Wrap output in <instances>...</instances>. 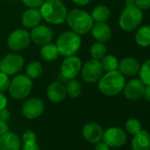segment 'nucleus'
I'll list each match as a JSON object with an SVG mask.
<instances>
[{
    "label": "nucleus",
    "mask_w": 150,
    "mask_h": 150,
    "mask_svg": "<svg viewBox=\"0 0 150 150\" xmlns=\"http://www.w3.org/2000/svg\"><path fill=\"white\" fill-rule=\"evenodd\" d=\"M21 150H40L37 141H24L21 142Z\"/></svg>",
    "instance_id": "2f4dec72"
},
{
    "label": "nucleus",
    "mask_w": 150,
    "mask_h": 150,
    "mask_svg": "<svg viewBox=\"0 0 150 150\" xmlns=\"http://www.w3.org/2000/svg\"><path fill=\"white\" fill-rule=\"evenodd\" d=\"M54 36L53 30L46 25H38L31 29L30 38L31 41L37 45H44L51 42Z\"/></svg>",
    "instance_id": "ddd939ff"
},
{
    "label": "nucleus",
    "mask_w": 150,
    "mask_h": 150,
    "mask_svg": "<svg viewBox=\"0 0 150 150\" xmlns=\"http://www.w3.org/2000/svg\"><path fill=\"white\" fill-rule=\"evenodd\" d=\"M67 81H68L66 82V85H65L66 94L71 98L79 97L82 93L81 84L75 79H71Z\"/></svg>",
    "instance_id": "393cba45"
},
{
    "label": "nucleus",
    "mask_w": 150,
    "mask_h": 150,
    "mask_svg": "<svg viewBox=\"0 0 150 150\" xmlns=\"http://www.w3.org/2000/svg\"><path fill=\"white\" fill-rule=\"evenodd\" d=\"M138 73L139 80L145 85H150V59L145 61L140 65Z\"/></svg>",
    "instance_id": "c85d7f7f"
},
{
    "label": "nucleus",
    "mask_w": 150,
    "mask_h": 150,
    "mask_svg": "<svg viewBox=\"0 0 150 150\" xmlns=\"http://www.w3.org/2000/svg\"><path fill=\"white\" fill-rule=\"evenodd\" d=\"M10 85V79L7 74L4 73L3 71H0V91L5 92L8 90Z\"/></svg>",
    "instance_id": "7c9ffc66"
},
{
    "label": "nucleus",
    "mask_w": 150,
    "mask_h": 150,
    "mask_svg": "<svg viewBox=\"0 0 150 150\" xmlns=\"http://www.w3.org/2000/svg\"><path fill=\"white\" fill-rule=\"evenodd\" d=\"M71 1L76 4L77 6H85L89 4V2L91 1V0H71Z\"/></svg>",
    "instance_id": "ea45409f"
},
{
    "label": "nucleus",
    "mask_w": 150,
    "mask_h": 150,
    "mask_svg": "<svg viewBox=\"0 0 150 150\" xmlns=\"http://www.w3.org/2000/svg\"><path fill=\"white\" fill-rule=\"evenodd\" d=\"M33 88V81L25 74H17L10 81L8 88L9 95L15 100L27 98Z\"/></svg>",
    "instance_id": "39448f33"
},
{
    "label": "nucleus",
    "mask_w": 150,
    "mask_h": 150,
    "mask_svg": "<svg viewBox=\"0 0 150 150\" xmlns=\"http://www.w3.org/2000/svg\"><path fill=\"white\" fill-rule=\"evenodd\" d=\"M135 41L141 47L150 46V26L145 25L140 27L135 35Z\"/></svg>",
    "instance_id": "5701e85b"
},
{
    "label": "nucleus",
    "mask_w": 150,
    "mask_h": 150,
    "mask_svg": "<svg viewBox=\"0 0 150 150\" xmlns=\"http://www.w3.org/2000/svg\"><path fill=\"white\" fill-rule=\"evenodd\" d=\"M0 71H1V68H0Z\"/></svg>",
    "instance_id": "37998d69"
},
{
    "label": "nucleus",
    "mask_w": 150,
    "mask_h": 150,
    "mask_svg": "<svg viewBox=\"0 0 150 150\" xmlns=\"http://www.w3.org/2000/svg\"><path fill=\"white\" fill-rule=\"evenodd\" d=\"M43 72V66L38 61H32L30 62L26 68V75L30 79H38L42 76Z\"/></svg>",
    "instance_id": "a878e982"
},
{
    "label": "nucleus",
    "mask_w": 150,
    "mask_h": 150,
    "mask_svg": "<svg viewBox=\"0 0 150 150\" xmlns=\"http://www.w3.org/2000/svg\"><path fill=\"white\" fill-rule=\"evenodd\" d=\"M103 68L101 61L96 59L88 60L84 65H82L81 73L83 81L87 83L97 82L103 75Z\"/></svg>",
    "instance_id": "0eeeda50"
},
{
    "label": "nucleus",
    "mask_w": 150,
    "mask_h": 150,
    "mask_svg": "<svg viewBox=\"0 0 150 150\" xmlns=\"http://www.w3.org/2000/svg\"><path fill=\"white\" fill-rule=\"evenodd\" d=\"M102 140L110 147H121L125 144L127 136L122 128L113 126L103 131Z\"/></svg>",
    "instance_id": "9b49d317"
},
{
    "label": "nucleus",
    "mask_w": 150,
    "mask_h": 150,
    "mask_svg": "<svg viewBox=\"0 0 150 150\" xmlns=\"http://www.w3.org/2000/svg\"><path fill=\"white\" fill-rule=\"evenodd\" d=\"M132 150H150V134L145 130H140L133 135L132 139Z\"/></svg>",
    "instance_id": "412c9836"
},
{
    "label": "nucleus",
    "mask_w": 150,
    "mask_h": 150,
    "mask_svg": "<svg viewBox=\"0 0 150 150\" xmlns=\"http://www.w3.org/2000/svg\"><path fill=\"white\" fill-rule=\"evenodd\" d=\"M103 127L95 122H89L82 127V136L86 141L90 144H96L103 139Z\"/></svg>",
    "instance_id": "2eb2a0df"
},
{
    "label": "nucleus",
    "mask_w": 150,
    "mask_h": 150,
    "mask_svg": "<svg viewBox=\"0 0 150 150\" xmlns=\"http://www.w3.org/2000/svg\"><path fill=\"white\" fill-rule=\"evenodd\" d=\"M10 117H11V113L6 107L2 110H0V120L7 122L9 120Z\"/></svg>",
    "instance_id": "c9c22d12"
},
{
    "label": "nucleus",
    "mask_w": 150,
    "mask_h": 150,
    "mask_svg": "<svg viewBox=\"0 0 150 150\" xmlns=\"http://www.w3.org/2000/svg\"><path fill=\"white\" fill-rule=\"evenodd\" d=\"M81 67H82V63L81 58L77 56L73 55V56L66 57L63 60L60 67V71L62 76L66 80L75 79L78 76V74L81 72Z\"/></svg>",
    "instance_id": "1a4fd4ad"
},
{
    "label": "nucleus",
    "mask_w": 150,
    "mask_h": 150,
    "mask_svg": "<svg viewBox=\"0 0 150 150\" xmlns=\"http://www.w3.org/2000/svg\"><path fill=\"white\" fill-rule=\"evenodd\" d=\"M135 6L134 0H125V6Z\"/></svg>",
    "instance_id": "79ce46f5"
},
{
    "label": "nucleus",
    "mask_w": 150,
    "mask_h": 150,
    "mask_svg": "<svg viewBox=\"0 0 150 150\" xmlns=\"http://www.w3.org/2000/svg\"><path fill=\"white\" fill-rule=\"evenodd\" d=\"M81 43L82 40L79 34L68 30L59 35L56 45L59 55L66 57L76 54L81 49Z\"/></svg>",
    "instance_id": "20e7f679"
},
{
    "label": "nucleus",
    "mask_w": 150,
    "mask_h": 150,
    "mask_svg": "<svg viewBox=\"0 0 150 150\" xmlns=\"http://www.w3.org/2000/svg\"><path fill=\"white\" fill-rule=\"evenodd\" d=\"M143 96L146 98V100H147L148 102H150V85H146L145 86Z\"/></svg>",
    "instance_id": "a19ab883"
},
{
    "label": "nucleus",
    "mask_w": 150,
    "mask_h": 150,
    "mask_svg": "<svg viewBox=\"0 0 150 150\" xmlns=\"http://www.w3.org/2000/svg\"><path fill=\"white\" fill-rule=\"evenodd\" d=\"M139 62L134 57H125L118 63V71L124 76H133L139 72Z\"/></svg>",
    "instance_id": "aec40b11"
},
{
    "label": "nucleus",
    "mask_w": 150,
    "mask_h": 150,
    "mask_svg": "<svg viewBox=\"0 0 150 150\" xmlns=\"http://www.w3.org/2000/svg\"><path fill=\"white\" fill-rule=\"evenodd\" d=\"M24 66V59L23 57L16 53H9L6 55L2 60L0 61V68L1 71L10 75L18 74Z\"/></svg>",
    "instance_id": "6e6552de"
},
{
    "label": "nucleus",
    "mask_w": 150,
    "mask_h": 150,
    "mask_svg": "<svg viewBox=\"0 0 150 150\" xmlns=\"http://www.w3.org/2000/svg\"><path fill=\"white\" fill-rule=\"evenodd\" d=\"M125 84V76L118 70H115L103 75L98 81V88L103 95L114 96L123 91Z\"/></svg>",
    "instance_id": "f03ea898"
},
{
    "label": "nucleus",
    "mask_w": 150,
    "mask_h": 150,
    "mask_svg": "<svg viewBox=\"0 0 150 150\" xmlns=\"http://www.w3.org/2000/svg\"><path fill=\"white\" fill-rule=\"evenodd\" d=\"M9 131V126L7 122L0 120V136L4 135L5 133H6Z\"/></svg>",
    "instance_id": "e433bc0d"
},
{
    "label": "nucleus",
    "mask_w": 150,
    "mask_h": 150,
    "mask_svg": "<svg viewBox=\"0 0 150 150\" xmlns=\"http://www.w3.org/2000/svg\"><path fill=\"white\" fill-rule=\"evenodd\" d=\"M21 139L13 132L8 131L0 136V150H21Z\"/></svg>",
    "instance_id": "dca6fc26"
},
{
    "label": "nucleus",
    "mask_w": 150,
    "mask_h": 150,
    "mask_svg": "<svg viewBox=\"0 0 150 150\" xmlns=\"http://www.w3.org/2000/svg\"><path fill=\"white\" fill-rule=\"evenodd\" d=\"M89 52L93 59L101 60L107 53V47L104 44V42H96L95 43L91 45Z\"/></svg>",
    "instance_id": "bb28decb"
},
{
    "label": "nucleus",
    "mask_w": 150,
    "mask_h": 150,
    "mask_svg": "<svg viewBox=\"0 0 150 150\" xmlns=\"http://www.w3.org/2000/svg\"><path fill=\"white\" fill-rule=\"evenodd\" d=\"M60 1H64V0H60Z\"/></svg>",
    "instance_id": "c03bdc74"
},
{
    "label": "nucleus",
    "mask_w": 150,
    "mask_h": 150,
    "mask_svg": "<svg viewBox=\"0 0 150 150\" xmlns=\"http://www.w3.org/2000/svg\"><path fill=\"white\" fill-rule=\"evenodd\" d=\"M96 146H95V148H94V150H110V147L105 143V142H103V141H99V142H97L96 144H95Z\"/></svg>",
    "instance_id": "4c0bfd02"
},
{
    "label": "nucleus",
    "mask_w": 150,
    "mask_h": 150,
    "mask_svg": "<svg viewBox=\"0 0 150 150\" xmlns=\"http://www.w3.org/2000/svg\"><path fill=\"white\" fill-rule=\"evenodd\" d=\"M90 31L93 38L96 42H106L111 38L112 35L111 28L106 22H94Z\"/></svg>",
    "instance_id": "f3484780"
},
{
    "label": "nucleus",
    "mask_w": 150,
    "mask_h": 150,
    "mask_svg": "<svg viewBox=\"0 0 150 150\" xmlns=\"http://www.w3.org/2000/svg\"><path fill=\"white\" fill-rule=\"evenodd\" d=\"M125 130L130 134H136L141 130L140 121L136 118H130L125 123Z\"/></svg>",
    "instance_id": "c756f323"
},
{
    "label": "nucleus",
    "mask_w": 150,
    "mask_h": 150,
    "mask_svg": "<svg viewBox=\"0 0 150 150\" xmlns=\"http://www.w3.org/2000/svg\"><path fill=\"white\" fill-rule=\"evenodd\" d=\"M100 61H101L102 66L103 68V71H105L106 72L117 70V68H118L119 61L113 55H105Z\"/></svg>",
    "instance_id": "cd10ccee"
},
{
    "label": "nucleus",
    "mask_w": 150,
    "mask_h": 150,
    "mask_svg": "<svg viewBox=\"0 0 150 150\" xmlns=\"http://www.w3.org/2000/svg\"><path fill=\"white\" fill-rule=\"evenodd\" d=\"M47 97L50 101L53 103H60L64 100L66 94L65 86L58 81H54L50 83L46 90Z\"/></svg>",
    "instance_id": "a211bd4d"
},
{
    "label": "nucleus",
    "mask_w": 150,
    "mask_h": 150,
    "mask_svg": "<svg viewBox=\"0 0 150 150\" xmlns=\"http://www.w3.org/2000/svg\"><path fill=\"white\" fill-rule=\"evenodd\" d=\"M30 34L26 29H15L7 37V46L14 50L21 51L30 44Z\"/></svg>",
    "instance_id": "9d476101"
},
{
    "label": "nucleus",
    "mask_w": 150,
    "mask_h": 150,
    "mask_svg": "<svg viewBox=\"0 0 150 150\" xmlns=\"http://www.w3.org/2000/svg\"><path fill=\"white\" fill-rule=\"evenodd\" d=\"M110 10L108 6L100 5L94 8L91 16L96 22H106L110 17Z\"/></svg>",
    "instance_id": "b1692460"
},
{
    "label": "nucleus",
    "mask_w": 150,
    "mask_h": 150,
    "mask_svg": "<svg viewBox=\"0 0 150 150\" xmlns=\"http://www.w3.org/2000/svg\"><path fill=\"white\" fill-rule=\"evenodd\" d=\"M42 18L52 25L63 24L67 16V9L60 0H44L39 8Z\"/></svg>",
    "instance_id": "f257e3e1"
},
{
    "label": "nucleus",
    "mask_w": 150,
    "mask_h": 150,
    "mask_svg": "<svg viewBox=\"0 0 150 150\" xmlns=\"http://www.w3.org/2000/svg\"><path fill=\"white\" fill-rule=\"evenodd\" d=\"M42 18L38 8H28L21 16V24L26 28L32 29L33 28L38 26Z\"/></svg>",
    "instance_id": "6ab92c4d"
},
{
    "label": "nucleus",
    "mask_w": 150,
    "mask_h": 150,
    "mask_svg": "<svg viewBox=\"0 0 150 150\" xmlns=\"http://www.w3.org/2000/svg\"><path fill=\"white\" fill-rule=\"evenodd\" d=\"M22 142L24 141H35L37 140L36 134L32 130H27L22 134Z\"/></svg>",
    "instance_id": "72a5a7b5"
},
{
    "label": "nucleus",
    "mask_w": 150,
    "mask_h": 150,
    "mask_svg": "<svg viewBox=\"0 0 150 150\" xmlns=\"http://www.w3.org/2000/svg\"><path fill=\"white\" fill-rule=\"evenodd\" d=\"M7 103H8L7 97L5 96V94L3 92L0 91V110L6 108L7 106Z\"/></svg>",
    "instance_id": "58836bf2"
},
{
    "label": "nucleus",
    "mask_w": 150,
    "mask_h": 150,
    "mask_svg": "<svg viewBox=\"0 0 150 150\" xmlns=\"http://www.w3.org/2000/svg\"><path fill=\"white\" fill-rule=\"evenodd\" d=\"M40 56L42 59L47 62H52L57 59V57L60 56L56 44L49 42L42 46L40 50Z\"/></svg>",
    "instance_id": "4be33fe9"
},
{
    "label": "nucleus",
    "mask_w": 150,
    "mask_h": 150,
    "mask_svg": "<svg viewBox=\"0 0 150 150\" xmlns=\"http://www.w3.org/2000/svg\"><path fill=\"white\" fill-rule=\"evenodd\" d=\"M44 0H22V3L28 8H40Z\"/></svg>",
    "instance_id": "473e14b6"
},
{
    "label": "nucleus",
    "mask_w": 150,
    "mask_h": 150,
    "mask_svg": "<svg viewBox=\"0 0 150 150\" xmlns=\"http://www.w3.org/2000/svg\"><path fill=\"white\" fill-rule=\"evenodd\" d=\"M142 20L143 14L139 8L136 6H125L119 16L118 24L124 31L129 32L136 29L141 24Z\"/></svg>",
    "instance_id": "423d86ee"
},
{
    "label": "nucleus",
    "mask_w": 150,
    "mask_h": 150,
    "mask_svg": "<svg viewBox=\"0 0 150 150\" xmlns=\"http://www.w3.org/2000/svg\"><path fill=\"white\" fill-rule=\"evenodd\" d=\"M45 110L43 102L36 97L28 99L21 107L22 114L28 119L33 120L41 117Z\"/></svg>",
    "instance_id": "f8f14e48"
},
{
    "label": "nucleus",
    "mask_w": 150,
    "mask_h": 150,
    "mask_svg": "<svg viewBox=\"0 0 150 150\" xmlns=\"http://www.w3.org/2000/svg\"><path fill=\"white\" fill-rule=\"evenodd\" d=\"M65 21L71 31L80 35L88 33L95 22L91 14L81 9H73L67 13Z\"/></svg>",
    "instance_id": "7ed1b4c3"
},
{
    "label": "nucleus",
    "mask_w": 150,
    "mask_h": 150,
    "mask_svg": "<svg viewBox=\"0 0 150 150\" xmlns=\"http://www.w3.org/2000/svg\"><path fill=\"white\" fill-rule=\"evenodd\" d=\"M145 84L139 79L130 80L125 84L123 92L125 96L130 101H138L143 97Z\"/></svg>",
    "instance_id": "4468645a"
},
{
    "label": "nucleus",
    "mask_w": 150,
    "mask_h": 150,
    "mask_svg": "<svg viewBox=\"0 0 150 150\" xmlns=\"http://www.w3.org/2000/svg\"><path fill=\"white\" fill-rule=\"evenodd\" d=\"M135 6L142 10H148L150 9V0H134Z\"/></svg>",
    "instance_id": "f704fd0d"
}]
</instances>
